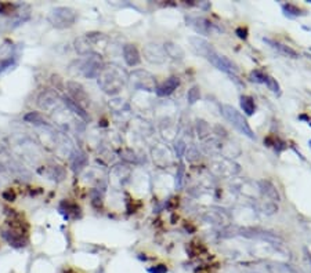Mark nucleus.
Returning a JSON list of instances; mask_svg holds the SVG:
<instances>
[{"label": "nucleus", "instance_id": "obj_24", "mask_svg": "<svg viewBox=\"0 0 311 273\" xmlns=\"http://www.w3.org/2000/svg\"><path fill=\"white\" fill-rule=\"evenodd\" d=\"M264 84L270 89V90L273 91V92H279V84H278V82L275 80L274 77H271L270 75H267L265 76V80H264Z\"/></svg>", "mask_w": 311, "mask_h": 273}, {"label": "nucleus", "instance_id": "obj_1", "mask_svg": "<svg viewBox=\"0 0 311 273\" xmlns=\"http://www.w3.org/2000/svg\"><path fill=\"white\" fill-rule=\"evenodd\" d=\"M98 79V86L101 90L110 95H116L122 91L125 83L128 80V76L123 69H120L116 65H107L102 68Z\"/></svg>", "mask_w": 311, "mask_h": 273}, {"label": "nucleus", "instance_id": "obj_19", "mask_svg": "<svg viewBox=\"0 0 311 273\" xmlns=\"http://www.w3.org/2000/svg\"><path fill=\"white\" fill-rule=\"evenodd\" d=\"M164 48H165L166 55L172 57L174 60H183L184 51L180 46L173 45V43H166V45L164 46Z\"/></svg>", "mask_w": 311, "mask_h": 273}, {"label": "nucleus", "instance_id": "obj_10", "mask_svg": "<svg viewBox=\"0 0 311 273\" xmlns=\"http://www.w3.org/2000/svg\"><path fill=\"white\" fill-rule=\"evenodd\" d=\"M144 57H146L147 61L152 62V64H162L165 62L166 60V53L164 46L156 45V43H148L144 46Z\"/></svg>", "mask_w": 311, "mask_h": 273}, {"label": "nucleus", "instance_id": "obj_4", "mask_svg": "<svg viewBox=\"0 0 311 273\" xmlns=\"http://www.w3.org/2000/svg\"><path fill=\"white\" fill-rule=\"evenodd\" d=\"M84 57L86 58L81 62V72L87 79H97L104 68L101 55L97 53H90Z\"/></svg>", "mask_w": 311, "mask_h": 273}, {"label": "nucleus", "instance_id": "obj_16", "mask_svg": "<svg viewBox=\"0 0 311 273\" xmlns=\"http://www.w3.org/2000/svg\"><path fill=\"white\" fill-rule=\"evenodd\" d=\"M264 42L271 46L274 50L279 51L281 54L286 55V57H291V58H297V57H299V54H297V53H296L293 48H291L289 46L282 45V43H279V42H275V40H271V39H264Z\"/></svg>", "mask_w": 311, "mask_h": 273}, {"label": "nucleus", "instance_id": "obj_8", "mask_svg": "<svg viewBox=\"0 0 311 273\" xmlns=\"http://www.w3.org/2000/svg\"><path fill=\"white\" fill-rule=\"evenodd\" d=\"M66 90L69 94V98L75 101L79 106H82L83 109H84V106H87L90 104V98H89L87 92L81 83L73 82V80L68 82L66 83Z\"/></svg>", "mask_w": 311, "mask_h": 273}, {"label": "nucleus", "instance_id": "obj_25", "mask_svg": "<svg viewBox=\"0 0 311 273\" xmlns=\"http://www.w3.org/2000/svg\"><path fill=\"white\" fill-rule=\"evenodd\" d=\"M265 76H267V75H265L264 72H262V71L256 69V71H253V72L250 73V80L256 83H264Z\"/></svg>", "mask_w": 311, "mask_h": 273}, {"label": "nucleus", "instance_id": "obj_7", "mask_svg": "<svg viewBox=\"0 0 311 273\" xmlns=\"http://www.w3.org/2000/svg\"><path fill=\"white\" fill-rule=\"evenodd\" d=\"M61 102H63V100L57 95V92L50 90L43 91L37 98L39 106L43 110H46L47 113H51V115H54L55 109L60 108Z\"/></svg>", "mask_w": 311, "mask_h": 273}, {"label": "nucleus", "instance_id": "obj_23", "mask_svg": "<svg viewBox=\"0 0 311 273\" xmlns=\"http://www.w3.org/2000/svg\"><path fill=\"white\" fill-rule=\"evenodd\" d=\"M201 98V89H199V86H194L191 87L190 90H188V94H187V100L190 104H195L196 101H199Z\"/></svg>", "mask_w": 311, "mask_h": 273}, {"label": "nucleus", "instance_id": "obj_2", "mask_svg": "<svg viewBox=\"0 0 311 273\" xmlns=\"http://www.w3.org/2000/svg\"><path fill=\"white\" fill-rule=\"evenodd\" d=\"M221 113L226 118V120L232 124V127L237 128L241 134L246 136L247 138H252V139L255 138L253 130L250 128L249 123L246 121V119L244 118L241 115V112H238L234 106H231V105H223L221 106Z\"/></svg>", "mask_w": 311, "mask_h": 273}, {"label": "nucleus", "instance_id": "obj_29", "mask_svg": "<svg viewBox=\"0 0 311 273\" xmlns=\"http://www.w3.org/2000/svg\"><path fill=\"white\" fill-rule=\"evenodd\" d=\"M304 253H306V261H307V264H309V269H310L311 273V254L307 250H304Z\"/></svg>", "mask_w": 311, "mask_h": 273}, {"label": "nucleus", "instance_id": "obj_12", "mask_svg": "<svg viewBox=\"0 0 311 273\" xmlns=\"http://www.w3.org/2000/svg\"><path fill=\"white\" fill-rule=\"evenodd\" d=\"M179 86H180V79L176 77V76H172V77L166 79L164 83H161L159 86H156L155 91L159 97H167V95H170Z\"/></svg>", "mask_w": 311, "mask_h": 273}, {"label": "nucleus", "instance_id": "obj_28", "mask_svg": "<svg viewBox=\"0 0 311 273\" xmlns=\"http://www.w3.org/2000/svg\"><path fill=\"white\" fill-rule=\"evenodd\" d=\"M3 197H4L7 201H13L14 199H16V195H14L11 191L4 192V193H3Z\"/></svg>", "mask_w": 311, "mask_h": 273}, {"label": "nucleus", "instance_id": "obj_15", "mask_svg": "<svg viewBox=\"0 0 311 273\" xmlns=\"http://www.w3.org/2000/svg\"><path fill=\"white\" fill-rule=\"evenodd\" d=\"M63 102H64V105L68 108V109L71 110L72 113H75L78 118H81L82 120H84V121H87L89 120V115H87V112H86V109H83L82 106H79L75 101H72L69 97H65L64 100H63Z\"/></svg>", "mask_w": 311, "mask_h": 273}, {"label": "nucleus", "instance_id": "obj_21", "mask_svg": "<svg viewBox=\"0 0 311 273\" xmlns=\"http://www.w3.org/2000/svg\"><path fill=\"white\" fill-rule=\"evenodd\" d=\"M4 237L6 240L10 243V246L14 247H24L25 246V240H22V237L19 236L18 233L10 230V232H4Z\"/></svg>", "mask_w": 311, "mask_h": 273}, {"label": "nucleus", "instance_id": "obj_18", "mask_svg": "<svg viewBox=\"0 0 311 273\" xmlns=\"http://www.w3.org/2000/svg\"><path fill=\"white\" fill-rule=\"evenodd\" d=\"M24 120L27 123H31V124H35V126H50V123L47 121L46 119L43 118V115L37 113V112H29L28 115L24 116Z\"/></svg>", "mask_w": 311, "mask_h": 273}, {"label": "nucleus", "instance_id": "obj_14", "mask_svg": "<svg viewBox=\"0 0 311 273\" xmlns=\"http://www.w3.org/2000/svg\"><path fill=\"white\" fill-rule=\"evenodd\" d=\"M87 164V156L81 149H75L71 155V166L73 171H81L83 167Z\"/></svg>", "mask_w": 311, "mask_h": 273}, {"label": "nucleus", "instance_id": "obj_20", "mask_svg": "<svg viewBox=\"0 0 311 273\" xmlns=\"http://www.w3.org/2000/svg\"><path fill=\"white\" fill-rule=\"evenodd\" d=\"M241 108L244 109V112L246 113L247 116H252L255 113V109H256L253 98L249 97V95H242L241 97Z\"/></svg>", "mask_w": 311, "mask_h": 273}, {"label": "nucleus", "instance_id": "obj_3", "mask_svg": "<svg viewBox=\"0 0 311 273\" xmlns=\"http://www.w3.org/2000/svg\"><path fill=\"white\" fill-rule=\"evenodd\" d=\"M76 18H78V14L71 7H55L49 14V22L58 29L72 27Z\"/></svg>", "mask_w": 311, "mask_h": 273}, {"label": "nucleus", "instance_id": "obj_22", "mask_svg": "<svg viewBox=\"0 0 311 273\" xmlns=\"http://www.w3.org/2000/svg\"><path fill=\"white\" fill-rule=\"evenodd\" d=\"M282 10H284L285 14H286V15H289V17H299V15H304V11H303L300 7H297V6L292 4V3L284 4V6H282Z\"/></svg>", "mask_w": 311, "mask_h": 273}, {"label": "nucleus", "instance_id": "obj_5", "mask_svg": "<svg viewBox=\"0 0 311 273\" xmlns=\"http://www.w3.org/2000/svg\"><path fill=\"white\" fill-rule=\"evenodd\" d=\"M205 58H206L212 65H214L217 69L223 71V72L229 73V75L238 73V68H237V65L234 64L231 60H229L227 57L219 54V53L214 50V47H212L211 50H209V53L205 55Z\"/></svg>", "mask_w": 311, "mask_h": 273}, {"label": "nucleus", "instance_id": "obj_27", "mask_svg": "<svg viewBox=\"0 0 311 273\" xmlns=\"http://www.w3.org/2000/svg\"><path fill=\"white\" fill-rule=\"evenodd\" d=\"M237 35H238V37H241V39H246L247 29L246 28H238V29H237Z\"/></svg>", "mask_w": 311, "mask_h": 273}, {"label": "nucleus", "instance_id": "obj_13", "mask_svg": "<svg viewBox=\"0 0 311 273\" xmlns=\"http://www.w3.org/2000/svg\"><path fill=\"white\" fill-rule=\"evenodd\" d=\"M123 58L125 62L129 66H136L141 62V57L138 53L137 47L134 45H125L123 46Z\"/></svg>", "mask_w": 311, "mask_h": 273}, {"label": "nucleus", "instance_id": "obj_9", "mask_svg": "<svg viewBox=\"0 0 311 273\" xmlns=\"http://www.w3.org/2000/svg\"><path fill=\"white\" fill-rule=\"evenodd\" d=\"M237 235L245 237H255V239H262V240H267L270 243H282V239L279 236H275L271 232H265L262 229H253V228H239L237 229Z\"/></svg>", "mask_w": 311, "mask_h": 273}, {"label": "nucleus", "instance_id": "obj_30", "mask_svg": "<svg viewBox=\"0 0 311 273\" xmlns=\"http://www.w3.org/2000/svg\"><path fill=\"white\" fill-rule=\"evenodd\" d=\"M310 145H311V141H310Z\"/></svg>", "mask_w": 311, "mask_h": 273}, {"label": "nucleus", "instance_id": "obj_17", "mask_svg": "<svg viewBox=\"0 0 311 273\" xmlns=\"http://www.w3.org/2000/svg\"><path fill=\"white\" fill-rule=\"evenodd\" d=\"M259 185H260V189H262V192L265 195V197L271 199L273 201L279 200V195H278V192H277L275 186L271 183V182L262 181Z\"/></svg>", "mask_w": 311, "mask_h": 273}, {"label": "nucleus", "instance_id": "obj_6", "mask_svg": "<svg viewBox=\"0 0 311 273\" xmlns=\"http://www.w3.org/2000/svg\"><path fill=\"white\" fill-rule=\"evenodd\" d=\"M130 82L138 90L154 91L156 90L155 77L146 71H136L130 75Z\"/></svg>", "mask_w": 311, "mask_h": 273}, {"label": "nucleus", "instance_id": "obj_11", "mask_svg": "<svg viewBox=\"0 0 311 273\" xmlns=\"http://www.w3.org/2000/svg\"><path fill=\"white\" fill-rule=\"evenodd\" d=\"M188 25L194 28L201 35H209V33H212V30L214 29V25L212 24L211 21L203 18V17H191V18H188Z\"/></svg>", "mask_w": 311, "mask_h": 273}, {"label": "nucleus", "instance_id": "obj_26", "mask_svg": "<svg viewBox=\"0 0 311 273\" xmlns=\"http://www.w3.org/2000/svg\"><path fill=\"white\" fill-rule=\"evenodd\" d=\"M149 273H167V268L165 265H158L155 268H151Z\"/></svg>", "mask_w": 311, "mask_h": 273}, {"label": "nucleus", "instance_id": "obj_31", "mask_svg": "<svg viewBox=\"0 0 311 273\" xmlns=\"http://www.w3.org/2000/svg\"><path fill=\"white\" fill-rule=\"evenodd\" d=\"M310 3H311V0H310Z\"/></svg>", "mask_w": 311, "mask_h": 273}]
</instances>
